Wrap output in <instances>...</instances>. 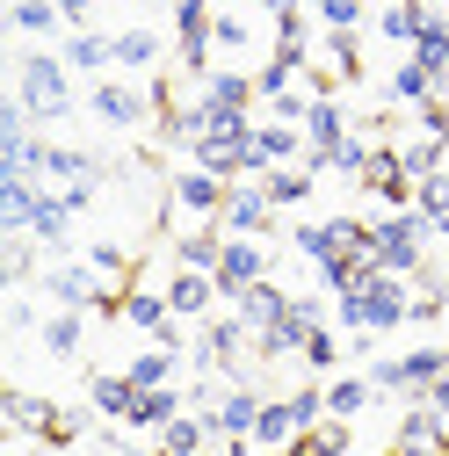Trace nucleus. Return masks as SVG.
I'll use <instances>...</instances> for the list:
<instances>
[{
	"mask_svg": "<svg viewBox=\"0 0 449 456\" xmlns=\"http://www.w3.org/2000/svg\"><path fill=\"white\" fill-rule=\"evenodd\" d=\"M66 73H73V66L59 59V51H22V59H15V102L29 109L37 131L73 117V80H66Z\"/></svg>",
	"mask_w": 449,
	"mask_h": 456,
	"instance_id": "f257e3e1",
	"label": "nucleus"
},
{
	"mask_svg": "<svg viewBox=\"0 0 449 456\" xmlns=\"http://www.w3.org/2000/svg\"><path fill=\"white\" fill-rule=\"evenodd\" d=\"M333 312H341L348 333H391V326H406L413 319V297H406V275H363L355 290L333 297Z\"/></svg>",
	"mask_w": 449,
	"mask_h": 456,
	"instance_id": "f03ea898",
	"label": "nucleus"
},
{
	"mask_svg": "<svg viewBox=\"0 0 449 456\" xmlns=\"http://www.w3.org/2000/svg\"><path fill=\"white\" fill-rule=\"evenodd\" d=\"M428 232H435V224H428L420 210H391V217L377 224V268H384V275H420Z\"/></svg>",
	"mask_w": 449,
	"mask_h": 456,
	"instance_id": "7ed1b4c3",
	"label": "nucleus"
},
{
	"mask_svg": "<svg viewBox=\"0 0 449 456\" xmlns=\"http://www.w3.org/2000/svg\"><path fill=\"white\" fill-rule=\"evenodd\" d=\"M152 109H159L152 87H131V80H94V94H87V117L109 124V131H138Z\"/></svg>",
	"mask_w": 449,
	"mask_h": 456,
	"instance_id": "20e7f679",
	"label": "nucleus"
},
{
	"mask_svg": "<svg viewBox=\"0 0 449 456\" xmlns=\"http://www.w3.org/2000/svg\"><path fill=\"white\" fill-rule=\"evenodd\" d=\"M102 290H117V282H102L87 261H51V268H44V297L59 305V312H94Z\"/></svg>",
	"mask_w": 449,
	"mask_h": 456,
	"instance_id": "39448f33",
	"label": "nucleus"
},
{
	"mask_svg": "<svg viewBox=\"0 0 449 456\" xmlns=\"http://www.w3.org/2000/svg\"><path fill=\"white\" fill-rule=\"evenodd\" d=\"M268 224H275L268 189H261V182H233V196H224V210H217V232H224V240H261Z\"/></svg>",
	"mask_w": 449,
	"mask_h": 456,
	"instance_id": "423d86ee",
	"label": "nucleus"
},
{
	"mask_svg": "<svg viewBox=\"0 0 449 456\" xmlns=\"http://www.w3.org/2000/svg\"><path fill=\"white\" fill-rule=\"evenodd\" d=\"M261 406H268V398H261L254 384H224V398L210 406V428H217V442H254V428H261Z\"/></svg>",
	"mask_w": 449,
	"mask_h": 456,
	"instance_id": "0eeeda50",
	"label": "nucleus"
},
{
	"mask_svg": "<svg viewBox=\"0 0 449 456\" xmlns=\"http://www.w3.org/2000/svg\"><path fill=\"white\" fill-rule=\"evenodd\" d=\"M254 282H268V247H261V240H224V261H217V297L233 305L240 290H254Z\"/></svg>",
	"mask_w": 449,
	"mask_h": 456,
	"instance_id": "6e6552de",
	"label": "nucleus"
},
{
	"mask_svg": "<svg viewBox=\"0 0 449 456\" xmlns=\"http://www.w3.org/2000/svg\"><path fill=\"white\" fill-rule=\"evenodd\" d=\"M37 203H44V182L37 175H0V240H29Z\"/></svg>",
	"mask_w": 449,
	"mask_h": 456,
	"instance_id": "1a4fd4ad",
	"label": "nucleus"
},
{
	"mask_svg": "<svg viewBox=\"0 0 449 456\" xmlns=\"http://www.w3.org/2000/svg\"><path fill=\"white\" fill-rule=\"evenodd\" d=\"M196 102H203V109H217V117H247V109L261 102V87H254V73L217 66V73H203V80H196Z\"/></svg>",
	"mask_w": 449,
	"mask_h": 456,
	"instance_id": "9d476101",
	"label": "nucleus"
},
{
	"mask_svg": "<svg viewBox=\"0 0 449 456\" xmlns=\"http://www.w3.org/2000/svg\"><path fill=\"white\" fill-rule=\"evenodd\" d=\"M167 196H175L182 210H196V217L217 224V210H224V196H233V182L210 175V167H189V175H175V189H167Z\"/></svg>",
	"mask_w": 449,
	"mask_h": 456,
	"instance_id": "9b49d317",
	"label": "nucleus"
},
{
	"mask_svg": "<svg viewBox=\"0 0 449 456\" xmlns=\"http://www.w3.org/2000/svg\"><path fill=\"white\" fill-rule=\"evenodd\" d=\"M233 312H240V319H247V333L261 340L268 326H283V312H290V290L268 275V282H254V290H240V297H233Z\"/></svg>",
	"mask_w": 449,
	"mask_h": 456,
	"instance_id": "f8f14e48",
	"label": "nucleus"
},
{
	"mask_svg": "<svg viewBox=\"0 0 449 456\" xmlns=\"http://www.w3.org/2000/svg\"><path fill=\"white\" fill-rule=\"evenodd\" d=\"M73 203L59 196V189H44V203H37V224H29V240L37 247H51V261H66V247H73Z\"/></svg>",
	"mask_w": 449,
	"mask_h": 456,
	"instance_id": "ddd939ff",
	"label": "nucleus"
},
{
	"mask_svg": "<svg viewBox=\"0 0 449 456\" xmlns=\"http://www.w3.org/2000/svg\"><path fill=\"white\" fill-rule=\"evenodd\" d=\"M87 406H94L102 420H117V428H131V406H138V384H131L124 370H94V377H87Z\"/></svg>",
	"mask_w": 449,
	"mask_h": 456,
	"instance_id": "4468645a",
	"label": "nucleus"
},
{
	"mask_svg": "<svg viewBox=\"0 0 449 456\" xmlns=\"http://www.w3.org/2000/svg\"><path fill=\"white\" fill-rule=\"evenodd\" d=\"M59 59H66L73 73H109V66H117V37H102V29H66V37H59Z\"/></svg>",
	"mask_w": 449,
	"mask_h": 456,
	"instance_id": "2eb2a0df",
	"label": "nucleus"
},
{
	"mask_svg": "<svg viewBox=\"0 0 449 456\" xmlns=\"http://www.w3.org/2000/svg\"><path fill=\"white\" fill-rule=\"evenodd\" d=\"M167 305H175V319H203V312L217 305V275H203V268H175V275H167Z\"/></svg>",
	"mask_w": 449,
	"mask_h": 456,
	"instance_id": "dca6fc26",
	"label": "nucleus"
},
{
	"mask_svg": "<svg viewBox=\"0 0 449 456\" xmlns=\"http://www.w3.org/2000/svg\"><path fill=\"white\" fill-rule=\"evenodd\" d=\"M254 145H261V159H268V167H305V131H298V124L261 117V124H254Z\"/></svg>",
	"mask_w": 449,
	"mask_h": 456,
	"instance_id": "f3484780",
	"label": "nucleus"
},
{
	"mask_svg": "<svg viewBox=\"0 0 449 456\" xmlns=\"http://www.w3.org/2000/svg\"><path fill=\"white\" fill-rule=\"evenodd\" d=\"M406 59H413L420 73H435V87H449V15H428V29L413 37Z\"/></svg>",
	"mask_w": 449,
	"mask_h": 456,
	"instance_id": "a211bd4d",
	"label": "nucleus"
},
{
	"mask_svg": "<svg viewBox=\"0 0 449 456\" xmlns=\"http://www.w3.org/2000/svg\"><path fill=\"white\" fill-rule=\"evenodd\" d=\"M290 247L305 254V261H341L348 254V232H341V217H326V224H290Z\"/></svg>",
	"mask_w": 449,
	"mask_h": 456,
	"instance_id": "6ab92c4d",
	"label": "nucleus"
},
{
	"mask_svg": "<svg viewBox=\"0 0 449 456\" xmlns=\"http://www.w3.org/2000/svg\"><path fill=\"white\" fill-rule=\"evenodd\" d=\"M210 442H217V428H210V413H175V420L159 428V449H167V456H203Z\"/></svg>",
	"mask_w": 449,
	"mask_h": 456,
	"instance_id": "aec40b11",
	"label": "nucleus"
},
{
	"mask_svg": "<svg viewBox=\"0 0 449 456\" xmlns=\"http://www.w3.org/2000/svg\"><path fill=\"white\" fill-rule=\"evenodd\" d=\"M341 138H348V109L333 102V94H319V102L305 109V145H312V152H333Z\"/></svg>",
	"mask_w": 449,
	"mask_h": 456,
	"instance_id": "412c9836",
	"label": "nucleus"
},
{
	"mask_svg": "<svg viewBox=\"0 0 449 456\" xmlns=\"http://www.w3.org/2000/svg\"><path fill=\"white\" fill-rule=\"evenodd\" d=\"M428 15H435L428 0H384V8H377V29H384L391 44H406V51H413V37L428 29Z\"/></svg>",
	"mask_w": 449,
	"mask_h": 456,
	"instance_id": "4be33fe9",
	"label": "nucleus"
},
{
	"mask_svg": "<svg viewBox=\"0 0 449 456\" xmlns=\"http://www.w3.org/2000/svg\"><path fill=\"white\" fill-rule=\"evenodd\" d=\"M370 406H377V384H370V377H333V384H326V413H333V420H363Z\"/></svg>",
	"mask_w": 449,
	"mask_h": 456,
	"instance_id": "5701e85b",
	"label": "nucleus"
},
{
	"mask_svg": "<svg viewBox=\"0 0 449 456\" xmlns=\"http://www.w3.org/2000/svg\"><path fill=\"white\" fill-rule=\"evenodd\" d=\"M175 413H189V391H175V384H159V391H138V406H131V428H167Z\"/></svg>",
	"mask_w": 449,
	"mask_h": 456,
	"instance_id": "b1692460",
	"label": "nucleus"
},
{
	"mask_svg": "<svg viewBox=\"0 0 449 456\" xmlns=\"http://www.w3.org/2000/svg\"><path fill=\"white\" fill-rule=\"evenodd\" d=\"M0 413H8V428H22V435H51V420H59V406L37 398V391H8V398H0Z\"/></svg>",
	"mask_w": 449,
	"mask_h": 456,
	"instance_id": "393cba45",
	"label": "nucleus"
},
{
	"mask_svg": "<svg viewBox=\"0 0 449 456\" xmlns=\"http://www.w3.org/2000/svg\"><path fill=\"white\" fill-rule=\"evenodd\" d=\"M159 51V29H117V73H152Z\"/></svg>",
	"mask_w": 449,
	"mask_h": 456,
	"instance_id": "a878e982",
	"label": "nucleus"
},
{
	"mask_svg": "<svg viewBox=\"0 0 449 456\" xmlns=\"http://www.w3.org/2000/svg\"><path fill=\"white\" fill-rule=\"evenodd\" d=\"M217 261H224V232H217V224H210V232H182V240H175V268L217 275Z\"/></svg>",
	"mask_w": 449,
	"mask_h": 456,
	"instance_id": "bb28decb",
	"label": "nucleus"
},
{
	"mask_svg": "<svg viewBox=\"0 0 449 456\" xmlns=\"http://www.w3.org/2000/svg\"><path fill=\"white\" fill-rule=\"evenodd\" d=\"M175 370H182V355H175V348H159V340H152L145 355H131V370H124V377H131L138 391H159V384H175Z\"/></svg>",
	"mask_w": 449,
	"mask_h": 456,
	"instance_id": "cd10ccee",
	"label": "nucleus"
},
{
	"mask_svg": "<svg viewBox=\"0 0 449 456\" xmlns=\"http://www.w3.org/2000/svg\"><path fill=\"white\" fill-rule=\"evenodd\" d=\"M261 189H268V203H275V210H298V203L312 196V167H268Z\"/></svg>",
	"mask_w": 449,
	"mask_h": 456,
	"instance_id": "c85d7f7f",
	"label": "nucleus"
},
{
	"mask_svg": "<svg viewBox=\"0 0 449 456\" xmlns=\"http://www.w3.org/2000/svg\"><path fill=\"white\" fill-rule=\"evenodd\" d=\"M80 333H87L80 312H51V319H44V355H51V362H73V355H80Z\"/></svg>",
	"mask_w": 449,
	"mask_h": 456,
	"instance_id": "c756f323",
	"label": "nucleus"
},
{
	"mask_svg": "<svg viewBox=\"0 0 449 456\" xmlns=\"http://www.w3.org/2000/svg\"><path fill=\"white\" fill-rule=\"evenodd\" d=\"M391 102H406V109H428V102H442V87H435V73H420L413 59H399V73H391Z\"/></svg>",
	"mask_w": 449,
	"mask_h": 456,
	"instance_id": "7c9ffc66",
	"label": "nucleus"
},
{
	"mask_svg": "<svg viewBox=\"0 0 449 456\" xmlns=\"http://www.w3.org/2000/svg\"><path fill=\"white\" fill-rule=\"evenodd\" d=\"M8 22H15L22 37H59V29H66L59 0H15V8H8Z\"/></svg>",
	"mask_w": 449,
	"mask_h": 456,
	"instance_id": "2f4dec72",
	"label": "nucleus"
},
{
	"mask_svg": "<svg viewBox=\"0 0 449 456\" xmlns=\"http://www.w3.org/2000/svg\"><path fill=\"white\" fill-rule=\"evenodd\" d=\"M167 319H175L167 290H131V297H124V326H145V333H159Z\"/></svg>",
	"mask_w": 449,
	"mask_h": 456,
	"instance_id": "473e14b6",
	"label": "nucleus"
},
{
	"mask_svg": "<svg viewBox=\"0 0 449 456\" xmlns=\"http://www.w3.org/2000/svg\"><path fill=\"white\" fill-rule=\"evenodd\" d=\"M326 73L341 80V87L363 80V59H355V37H348V29H326Z\"/></svg>",
	"mask_w": 449,
	"mask_h": 456,
	"instance_id": "72a5a7b5",
	"label": "nucleus"
},
{
	"mask_svg": "<svg viewBox=\"0 0 449 456\" xmlns=\"http://www.w3.org/2000/svg\"><path fill=\"white\" fill-rule=\"evenodd\" d=\"M413 210H420L428 224H442V217H449V167H435V175H420V182H413Z\"/></svg>",
	"mask_w": 449,
	"mask_h": 456,
	"instance_id": "f704fd0d",
	"label": "nucleus"
},
{
	"mask_svg": "<svg viewBox=\"0 0 449 456\" xmlns=\"http://www.w3.org/2000/svg\"><path fill=\"white\" fill-rule=\"evenodd\" d=\"M87 268H94V275H117V282H124V275H131V254H124L117 240H87Z\"/></svg>",
	"mask_w": 449,
	"mask_h": 456,
	"instance_id": "c9c22d12",
	"label": "nucleus"
},
{
	"mask_svg": "<svg viewBox=\"0 0 449 456\" xmlns=\"http://www.w3.org/2000/svg\"><path fill=\"white\" fill-rule=\"evenodd\" d=\"M348 428H355V420H333V413H326V420H319L305 442H312L319 456H348Z\"/></svg>",
	"mask_w": 449,
	"mask_h": 456,
	"instance_id": "e433bc0d",
	"label": "nucleus"
},
{
	"mask_svg": "<svg viewBox=\"0 0 449 456\" xmlns=\"http://www.w3.org/2000/svg\"><path fill=\"white\" fill-rule=\"evenodd\" d=\"M0 275H8V282H29V275H37V240H8V254H0Z\"/></svg>",
	"mask_w": 449,
	"mask_h": 456,
	"instance_id": "4c0bfd02",
	"label": "nucleus"
},
{
	"mask_svg": "<svg viewBox=\"0 0 449 456\" xmlns=\"http://www.w3.org/2000/svg\"><path fill=\"white\" fill-rule=\"evenodd\" d=\"M341 355H348V348H341V340H333V326H319V333L305 340V370H333Z\"/></svg>",
	"mask_w": 449,
	"mask_h": 456,
	"instance_id": "58836bf2",
	"label": "nucleus"
},
{
	"mask_svg": "<svg viewBox=\"0 0 449 456\" xmlns=\"http://www.w3.org/2000/svg\"><path fill=\"white\" fill-rule=\"evenodd\" d=\"M247 44H254V29H247L240 15H217V22H210V51H247Z\"/></svg>",
	"mask_w": 449,
	"mask_h": 456,
	"instance_id": "ea45409f",
	"label": "nucleus"
},
{
	"mask_svg": "<svg viewBox=\"0 0 449 456\" xmlns=\"http://www.w3.org/2000/svg\"><path fill=\"white\" fill-rule=\"evenodd\" d=\"M319 22H326V29H348V37H355V29H363V0H319Z\"/></svg>",
	"mask_w": 449,
	"mask_h": 456,
	"instance_id": "a19ab883",
	"label": "nucleus"
},
{
	"mask_svg": "<svg viewBox=\"0 0 449 456\" xmlns=\"http://www.w3.org/2000/svg\"><path fill=\"white\" fill-rule=\"evenodd\" d=\"M59 15H66V29H94V0H59Z\"/></svg>",
	"mask_w": 449,
	"mask_h": 456,
	"instance_id": "79ce46f5",
	"label": "nucleus"
},
{
	"mask_svg": "<svg viewBox=\"0 0 449 456\" xmlns=\"http://www.w3.org/2000/svg\"><path fill=\"white\" fill-rule=\"evenodd\" d=\"M8 326H15V333H44V319H37V305H29V297H15V312H8Z\"/></svg>",
	"mask_w": 449,
	"mask_h": 456,
	"instance_id": "37998d69",
	"label": "nucleus"
},
{
	"mask_svg": "<svg viewBox=\"0 0 449 456\" xmlns=\"http://www.w3.org/2000/svg\"><path fill=\"white\" fill-rule=\"evenodd\" d=\"M261 8H268V15H283V8H298V0H261Z\"/></svg>",
	"mask_w": 449,
	"mask_h": 456,
	"instance_id": "c03bdc74",
	"label": "nucleus"
},
{
	"mask_svg": "<svg viewBox=\"0 0 449 456\" xmlns=\"http://www.w3.org/2000/svg\"><path fill=\"white\" fill-rule=\"evenodd\" d=\"M102 456H131V449H124V442H102Z\"/></svg>",
	"mask_w": 449,
	"mask_h": 456,
	"instance_id": "a18cd8bd",
	"label": "nucleus"
},
{
	"mask_svg": "<svg viewBox=\"0 0 449 456\" xmlns=\"http://www.w3.org/2000/svg\"><path fill=\"white\" fill-rule=\"evenodd\" d=\"M283 456H319V449H312V442H298V449H283Z\"/></svg>",
	"mask_w": 449,
	"mask_h": 456,
	"instance_id": "49530a36",
	"label": "nucleus"
},
{
	"mask_svg": "<svg viewBox=\"0 0 449 456\" xmlns=\"http://www.w3.org/2000/svg\"><path fill=\"white\" fill-rule=\"evenodd\" d=\"M435 232H442V240H449V217H442V224H435Z\"/></svg>",
	"mask_w": 449,
	"mask_h": 456,
	"instance_id": "de8ad7c7",
	"label": "nucleus"
},
{
	"mask_svg": "<svg viewBox=\"0 0 449 456\" xmlns=\"http://www.w3.org/2000/svg\"><path fill=\"white\" fill-rule=\"evenodd\" d=\"M442 377H449V348H442Z\"/></svg>",
	"mask_w": 449,
	"mask_h": 456,
	"instance_id": "09e8293b",
	"label": "nucleus"
},
{
	"mask_svg": "<svg viewBox=\"0 0 449 456\" xmlns=\"http://www.w3.org/2000/svg\"><path fill=\"white\" fill-rule=\"evenodd\" d=\"M442 102H449V87H442Z\"/></svg>",
	"mask_w": 449,
	"mask_h": 456,
	"instance_id": "8fccbe9b",
	"label": "nucleus"
},
{
	"mask_svg": "<svg viewBox=\"0 0 449 456\" xmlns=\"http://www.w3.org/2000/svg\"><path fill=\"white\" fill-rule=\"evenodd\" d=\"M312 8H319V0H312Z\"/></svg>",
	"mask_w": 449,
	"mask_h": 456,
	"instance_id": "3c124183",
	"label": "nucleus"
},
{
	"mask_svg": "<svg viewBox=\"0 0 449 456\" xmlns=\"http://www.w3.org/2000/svg\"><path fill=\"white\" fill-rule=\"evenodd\" d=\"M159 456H167V449H159Z\"/></svg>",
	"mask_w": 449,
	"mask_h": 456,
	"instance_id": "603ef678",
	"label": "nucleus"
}]
</instances>
